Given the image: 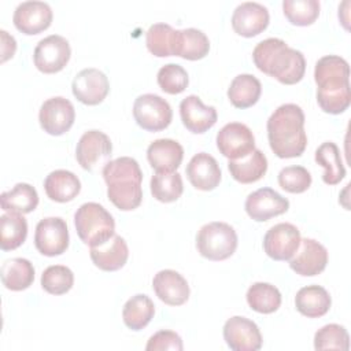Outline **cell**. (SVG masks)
<instances>
[{"mask_svg":"<svg viewBox=\"0 0 351 351\" xmlns=\"http://www.w3.org/2000/svg\"><path fill=\"white\" fill-rule=\"evenodd\" d=\"M317 84V101L324 112L341 114L351 103L350 66L337 55H326L318 59L314 67Z\"/></svg>","mask_w":351,"mask_h":351,"instance_id":"obj_1","label":"cell"},{"mask_svg":"<svg viewBox=\"0 0 351 351\" xmlns=\"http://www.w3.org/2000/svg\"><path fill=\"white\" fill-rule=\"evenodd\" d=\"M267 138L278 158H298L307 147L304 112L293 103L281 104L267 119Z\"/></svg>","mask_w":351,"mask_h":351,"instance_id":"obj_2","label":"cell"},{"mask_svg":"<svg viewBox=\"0 0 351 351\" xmlns=\"http://www.w3.org/2000/svg\"><path fill=\"white\" fill-rule=\"evenodd\" d=\"M255 66L265 74L285 85H293L304 77L306 59L303 53L276 37L256 44L252 51Z\"/></svg>","mask_w":351,"mask_h":351,"instance_id":"obj_3","label":"cell"},{"mask_svg":"<svg viewBox=\"0 0 351 351\" xmlns=\"http://www.w3.org/2000/svg\"><path fill=\"white\" fill-rule=\"evenodd\" d=\"M103 178L107 184L110 202L122 211H132L143 200V171L136 159L121 156L110 160L103 167Z\"/></svg>","mask_w":351,"mask_h":351,"instance_id":"obj_4","label":"cell"},{"mask_svg":"<svg viewBox=\"0 0 351 351\" xmlns=\"http://www.w3.org/2000/svg\"><path fill=\"white\" fill-rule=\"evenodd\" d=\"M74 226L81 241L89 247H97L115 234L112 215L99 203L81 204L74 214Z\"/></svg>","mask_w":351,"mask_h":351,"instance_id":"obj_5","label":"cell"},{"mask_svg":"<svg viewBox=\"0 0 351 351\" xmlns=\"http://www.w3.org/2000/svg\"><path fill=\"white\" fill-rule=\"evenodd\" d=\"M199 254L210 261H225L237 248L236 230L226 222H210L200 228L196 236Z\"/></svg>","mask_w":351,"mask_h":351,"instance_id":"obj_6","label":"cell"},{"mask_svg":"<svg viewBox=\"0 0 351 351\" xmlns=\"http://www.w3.org/2000/svg\"><path fill=\"white\" fill-rule=\"evenodd\" d=\"M133 117L144 130L160 132L170 125L173 111L163 97L154 93H144L134 100Z\"/></svg>","mask_w":351,"mask_h":351,"instance_id":"obj_7","label":"cell"},{"mask_svg":"<svg viewBox=\"0 0 351 351\" xmlns=\"http://www.w3.org/2000/svg\"><path fill=\"white\" fill-rule=\"evenodd\" d=\"M112 144L110 137L96 129L85 132L75 148V158L84 170L95 171L110 162Z\"/></svg>","mask_w":351,"mask_h":351,"instance_id":"obj_8","label":"cell"},{"mask_svg":"<svg viewBox=\"0 0 351 351\" xmlns=\"http://www.w3.org/2000/svg\"><path fill=\"white\" fill-rule=\"evenodd\" d=\"M71 56L69 41L59 34H51L38 41L34 48V66L44 74H53L66 67Z\"/></svg>","mask_w":351,"mask_h":351,"instance_id":"obj_9","label":"cell"},{"mask_svg":"<svg viewBox=\"0 0 351 351\" xmlns=\"http://www.w3.org/2000/svg\"><path fill=\"white\" fill-rule=\"evenodd\" d=\"M34 245L45 256L62 255L69 247V229L60 217L41 219L34 232Z\"/></svg>","mask_w":351,"mask_h":351,"instance_id":"obj_10","label":"cell"},{"mask_svg":"<svg viewBox=\"0 0 351 351\" xmlns=\"http://www.w3.org/2000/svg\"><path fill=\"white\" fill-rule=\"evenodd\" d=\"M217 148L229 160H236L255 149V137L247 125L230 122L217 133Z\"/></svg>","mask_w":351,"mask_h":351,"instance_id":"obj_11","label":"cell"},{"mask_svg":"<svg viewBox=\"0 0 351 351\" xmlns=\"http://www.w3.org/2000/svg\"><path fill=\"white\" fill-rule=\"evenodd\" d=\"M75 119V110L71 101L62 96L45 100L38 112V121L44 132L51 136H60L70 130Z\"/></svg>","mask_w":351,"mask_h":351,"instance_id":"obj_12","label":"cell"},{"mask_svg":"<svg viewBox=\"0 0 351 351\" xmlns=\"http://www.w3.org/2000/svg\"><path fill=\"white\" fill-rule=\"evenodd\" d=\"M299 229L289 223L281 222L271 226L263 237V250L274 261H289L300 244Z\"/></svg>","mask_w":351,"mask_h":351,"instance_id":"obj_13","label":"cell"},{"mask_svg":"<svg viewBox=\"0 0 351 351\" xmlns=\"http://www.w3.org/2000/svg\"><path fill=\"white\" fill-rule=\"evenodd\" d=\"M223 339L233 351H258L263 341L258 325L240 315H234L225 322Z\"/></svg>","mask_w":351,"mask_h":351,"instance_id":"obj_14","label":"cell"},{"mask_svg":"<svg viewBox=\"0 0 351 351\" xmlns=\"http://www.w3.org/2000/svg\"><path fill=\"white\" fill-rule=\"evenodd\" d=\"M244 208L250 218L263 222L287 213L289 202L271 188H259L247 196Z\"/></svg>","mask_w":351,"mask_h":351,"instance_id":"obj_15","label":"cell"},{"mask_svg":"<svg viewBox=\"0 0 351 351\" xmlns=\"http://www.w3.org/2000/svg\"><path fill=\"white\" fill-rule=\"evenodd\" d=\"M73 95L77 100L86 106L101 103L110 90L108 78L99 69H84L73 80Z\"/></svg>","mask_w":351,"mask_h":351,"instance_id":"obj_16","label":"cell"},{"mask_svg":"<svg viewBox=\"0 0 351 351\" xmlns=\"http://www.w3.org/2000/svg\"><path fill=\"white\" fill-rule=\"evenodd\" d=\"M52 10L44 1H23L14 11V25L23 34L32 36L47 30L52 22Z\"/></svg>","mask_w":351,"mask_h":351,"instance_id":"obj_17","label":"cell"},{"mask_svg":"<svg viewBox=\"0 0 351 351\" xmlns=\"http://www.w3.org/2000/svg\"><path fill=\"white\" fill-rule=\"evenodd\" d=\"M295 254V258L289 259V266L299 276L313 277L326 267L328 251L314 239H302Z\"/></svg>","mask_w":351,"mask_h":351,"instance_id":"obj_18","label":"cell"},{"mask_svg":"<svg viewBox=\"0 0 351 351\" xmlns=\"http://www.w3.org/2000/svg\"><path fill=\"white\" fill-rule=\"evenodd\" d=\"M269 11L263 4L245 1L239 4L232 15L233 30L243 37H254L269 26Z\"/></svg>","mask_w":351,"mask_h":351,"instance_id":"obj_19","label":"cell"},{"mask_svg":"<svg viewBox=\"0 0 351 351\" xmlns=\"http://www.w3.org/2000/svg\"><path fill=\"white\" fill-rule=\"evenodd\" d=\"M180 115L184 126L195 134H202L211 129L218 118L215 107L204 106L196 95H189L181 100Z\"/></svg>","mask_w":351,"mask_h":351,"instance_id":"obj_20","label":"cell"},{"mask_svg":"<svg viewBox=\"0 0 351 351\" xmlns=\"http://www.w3.org/2000/svg\"><path fill=\"white\" fill-rule=\"evenodd\" d=\"M189 182L199 191H213L219 185L222 173L214 156L199 152L192 156L185 169Z\"/></svg>","mask_w":351,"mask_h":351,"instance_id":"obj_21","label":"cell"},{"mask_svg":"<svg viewBox=\"0 0 351 351\" xmlns=\"http://www.w3.org/2000/svg\"><path fill=\"white\" fill-rule=\"evenodd\" d=\"M152 288L156 296L169 306H181L189 298L188 281L176 270L165 269L155 274Z\"/></svg>","mask_w":351,"mask_h":351,"instance_id":"obj_22","label":"cell"},{"mask_svg":"<svg viewBox=\"0 0 351 351\" xmlns=\"http://www.w3.org/2000/svg\"><path fill=\"white\" fill-rule=\"evenodd\" d=\"M184 158L182 145L171 138H158L147 148V159L156 173L176 171Z\"/></svg>","mask_w":351,"mask_h":351,"instance_id":"obj_23","label":"cell"},{"mask_svg":"<svg viewBox=\"0 0 351 351\" xmlns=\"http://www.w3.org/2000/svg\"><path fill=\"white\" fill-rule=\"evenodd\" d=\"M90 259L96 267L104 271H115L125 266L129 258V248L123 237L114 234L106 243L90 247Z\"/></svg>","mask_w":351,"mask_h":351,"instance_id":"obj_24","label":"cell"},{"mask_svg":"<svg viewBox=\"0 0 351 351\" xmlns=\"http://www.w3.org/2000/svg\"><path fill=\"white\" fill-rule=\"evenodd\" d=\"M44 189L51 200L66 203L77 197L81 191V181L74 173L59 169L51 171L47 176L44 181Z\"/></svg>","mask_w":351,"mask_h":351,"instance_id":"obj_25","label":"cell"},{"mask_svg":"<svg viewBox=\"0 0 351 351\" xmlns=\"http://www.w3.org/2000/svg\"><path fill=\"white\" fill-rule=\"evenodd\" d=\"M332 304L329 292L321 285H307L298 291L295 296L296 310L307 318L325 315Z\"/></svg>","mask_w":351,"mask_h":351,"instance_id":"obj_26","label":"cell"},{"mask_svg":"<svg viewBox=\"0 0 351 351\" xmlns=\"http://www.w3.org/2000/svg\"><path fill=\"white\" fill-rule=\"evenodd\" d=\"M230 176L241 184H252L261 180L267 171V158L261 149H254L244 158L229 160Z\"/></svg>","mask_w":351,"mask_h":351,"instance_id":"obj_27","label":"cell"},{"mask_svg":"<svg viewBox=\"0 0 351 351\" xmlns=\"http://www.w3.org/2000/svg\"><path fill=\"white\" fill-rule=\"evenodd\" d=\"M210 51L208 37L199 29L188 27L177 30L174 55L186 60L203 59Z\"/></svg>","mask_w":351,"mask_h":351,"instance_id":"obj_28","label":"cell"},{"mask_svg":"<svg viewBox=\"0 0 351 351\" xmlns=\"http://www.w3.org/2000/svg\"><path fill=\"white\" fill-rule=\"evenodd\" d=\"M1 282L10 291L27 289L34 281V267L29 259L11 258L1 265Z\"/></svg>","mask_w":351,"mask_h":351,"instance_id":"obj_29","label":"cell"},{"mask_svg":"<svg viewBox=\"0 0 351 351\" xmlns=\"http://www.w3.org/2000/svg\"><path fill=\"white\" fill-rule=\"evenodd\" d=\"M261 81L252 74H239L228 88V99L237 108L252 107L261 97Z\"/></svg>","mask_w":351,"mask_h":351,"instance_id":"obj_30","label":"cell"},{"mask_svg":"<svg viewBox=\"0 0 351 351\" xmlns=\"http://www.w3.org/2000/svg\"><path fill=\"white\" fill-rule=\"evenodd\" d=\"M0 204L5 213L27 214L36 210L38 204V195L30 184L18 182L12 189L0 195Z\"/></svg>","mask_w":351,"mask_h":351,"instance_id":"obj_31","label":"cell"},{"mask_svg":"<svg viewBox=\"0 0 351 351\" xmlns=\"http://www.w3.org/2000/svg\"><path fill=\"white\" fill-rule=\"evenodd\" d=\"M315 162L325 169L322 174V181L325 184L336 185L344 178L346 169L341 162L340 149L335 143L332 141L322 143L315 149Z\"/></svg>","mask_w":351,"mask_h":351,"instance_id":"obj_32","label":"cell"},{"mask_svg":"<svg viewBox=\"0 0 351 351\" xmlns=\"http://www.w3.org/2000/svg\"><path fill=\"white\" fill-rule=\"evenodd\" d=\"M155 314L154 302L144 293L132 296L123 306L122 319L132 330H141L145 328Z\"/></svg>","mask_w":351,"mask_h":351,"instance_id":"obj_33","label":"cell"},{"mask_svg":"<svg viewBox=\"0 0 351 351\" xmlns=\"http://www.w3.org/2000/svg\"><path fill=\"white\" fill-rule=\"evenodd\" d=\"M27 236V222L23 214L4 213L0 217V247L11 251L21 247Z\"/></svg>","mask_w":351,"mask_h":351,"instance_id":"obj_34","label":"cell"},{"mask_svg":"<svg viewBox=\"0 0 351 351\" xmlns=\"http://www.w3.org/2000/svg\"><path fill=\"white\" fill-rule=\"evenodd\" d=\"M248 306L261 314H271L281 306L280 291L269 282H254L247 291Z\"/></svg>","mask_w":351,"mask_h":351,"instance_id":"obj_35","label":"cell"},{"mask_svg":"<svg viewBox=\"0 0 351 351\" xmlns=\"http://www.w3.org/2000/svg\"><path fill=\"white\" fill-rule=\"evenodd\" d=\"M176 33L167 23H154L149 26L145 34V44L148 51L158 58H166L174 55Z\"/></svg>","mask_w":351,"mask_h":351,"instance_id":"obj_36","label":"cell"},{"mask_svg":"<svg viewBox=\"0 0 351 351\" xmlns=\"http://www.w3.org/2000/svg\"><path fill=\"white\" fill-rule=\"evenodd\" d=\"M151 193L162 203L176 202L184 191L181 174L173 173H155L149 182Z\"/></svg>","mask_w":351,"mask_h":351,"instance_id":"obj_37","label":"cell"},{"mask_svg":"<svg viewBox=\"0 0 351 351\" xmlns=\"http://www.w3.org/2000/svg\"><path fill=\"white\" fill-rule=\"evenodd\" d=\"M318 0H284L282 10L285 18L296 26H310L319 15Z\"/></svg>","mask_w":351,"mask_h":351,"instance_id":"obj_38","label":"cell"},{"mask_svg":"<svg viewBox=\"0 0 351 351\" xmlns=\"http://www.w3.org/2000/svg\"><path fill=\"white\" fill-rule=\"evenodd\" d=\"M315 350H340L347 351L350 348V336L344 326L339 324H328L318 329L314 335Z\"/></svg>","mask_w":351,"mask_h":351,"instance_id":"obj_39","label":"cell"},{"mask_svg":"<svg viewBox=\"0 0 351 351\" xmlns=\"http://www.w3.org/2000/svg\"><path fill=\"white\" fill-rule=\"evenodd\" d=\"M74 274L63 265L48 266L41 274V287L51 295H63L73 288Z\"/></svg>","mask_w":351,"mask_h":351,"instance_id":"obj_40","label":"cell"},{"mask_svg":"<svg viewBox=\"0 0 351 351\" xmlns=\"http://www.w3.org/2000/svg\"><path fill=\"white\" fill-rule=\"evenodd\" d=\"M158 85L169 95H178L188 86L189 78L186 70L176 63H167L162 66L156 75Z\"/></svg>","mask_w":351,"mask_h":351,"instance_id":"obj_41","label":"cell"},{"mask_svg":"<svg viewBox=\"0 0 351 351\" xmlns=\"http://www.w3.org/2000/svg\"><path fill=\"white\" fill-rule=\"evenodd\" d=\"M278 185L289 193H302L311 185V174L303 166H288L278 173Z\"/></svg>","mask_w":351,"mask_h":351,"instance_id":"obj_42","label":"cell"},{"mask_svg":"<svg viewBox=\"0 0 351 351\" xmlns=\"http://www.w3.org/2000/svg\"><path fill=\"white\" fill-rule=\"evenodd\" d=\"M182 340L178 333L173 330H159L154 333L147 346V351H166V350H173V351H182Z\"/></svg>","mask_w":351,"mask_h":351,"instance_id":"obj_43","label":"cell"},{"mask_svg":"<svg viewBox=\"0 0 351 351\" xmlns=\"http://www.w3.org/2000/svg\"><path fill=\"white\" fill-rule=\"evenodd\" d=\"M1 36V63L14 56L16 51V41L12 36H10L5 30H0Z\"/></svg>","mask_w":351,"mask_h":351,"instance_id":"obj_44","label":"cell"}]
</instances>
